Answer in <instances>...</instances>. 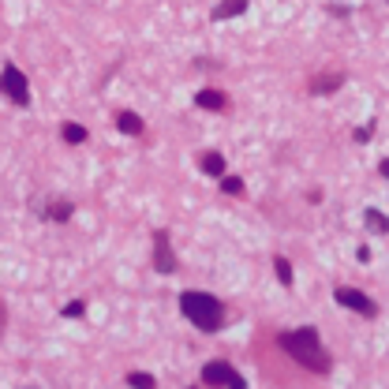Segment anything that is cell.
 Wrapping results in <instances>:
<instances>
[{"instance_id": "1", "label": "cell", "mask_w": 389, "mask_h": 389, "mask_svg": "<svg viewBox=\"0 0 389 389\" xmlns=\"http://www.w3.org/2000/svg\"><path fill=\"white\" fill-rule=\"evenodd\" d=\"M277 344H281V352L292 355V360L311 374H330L333 371V360H330L326 344H322V333L315 326H299V330L281 333Z\"/></svg>"}, {"instance_id": "2", "label": "cell", "mask_w": 389, "mask_h": 389, "mask_svg": "<svg viewBox=\"0 0 389 389\" xmlns=\"http://www.w3.org/2000/svg\"><path fill=\"white\" fill-rule=\"evenodd\" d=\"M180 315L202 333H218L225 326V304L210 292H180Z\"/></svg>"}, {"instance_id": "3", "label": "cell", "mask_w": 389, "mask_h": 389, "mask_svg": "<svg viewBox=\"0 0 389 389\" xmlns=\"http://www.w3.org/2000/svg\"><path fill=\"white\" fill-rule=\"evenodd\" d=\"M0 94L12 97L15 109H30V83L15 64H4V71H0Z\"/></svg>"}, {"instance_id": "4", "label": "cell", "mask_w": 389, "mask_h": 389, "mask_svg": "<svg viewBox=\"0 0 389 389\" xmlns=\"http://www.w3.org/2000/svg\"><path fill=\"white\" fill-rule=\"evenodd\" d=\"M202 386H229V389H247V378L225 360H210L202 367Z\"/></svg>"}, {"instance_id": "5", "label": "cell", "mask_w": 389, "mask_h": 389, "mask_svg": "<svg viewBox=\"0 0 389 389\" xmlns=\"http://www.w3.org/2000/svg\"><path fill=\"white\" fill-rule=\"evenodd\" d=\"M333 299H337L341 307H348V311H355V315H363V318H378V304L371 296H363L360 288H333Z\"/></svg>"}, {"instance_id": "6", "label": "cell", "mask_w": 389, "mask_h": 389, "mask_svg": "<svg viewBox=\"0 0 389 389\" xmlns=\"http://www.w3.org/2000/svg\"><path fill=\"white\" fill-rule=\"evenodd\" d=\"M154 269H157L161 277L176 274V255H172V240H169L165 229L154 232Z\"/></svg>"}, {"instance_id": "7", "label": "cell", "mask_w": 389, "mask_h": 389, "mask_svg": "<svg viewBox=\"0 0 389 389\" xmlns=\"http://www.w3.org/2000/svg\"><path fill=\"white\" fill-rule=\"evenodd\" d=\"M38 213H41L45 221H57V225H64V221H71L75 202H71V199H57V202H45V206H38Z\"/></svg>"}, {"instance_id": "8", "label": "cell", "mask_w": 389, "mask_h": 389, "mask_svg": "<svg viewBox=\"0 0 389 389\" xmlns=\"http://www.w3.org/2000/svg\"><path fill=\"white\" fill-rule=\"evenodd\" d=\"M194 105L206 109V113H225V109H229V97H225L221 90H213V86H206V90L194 94Z\"/></svg>"}, {"instance_id": "9", "label": "cell", "mask_w": 389, "mask_h": 389, "mask_svg": "<svg viewBox=\"0 0 389 389\" xmlns=\"http://www.w3.org/2000/svg\"><path fill=\"white\" fill-rule=\"evenodd\" d=\"M344 86V71H326L311 79V94H337Z\"/></svg>"}, {"instance_id": "10", "label": "cell", "mask_w": 389, "mask_h": 389, "mask_svg": "<svg viewBox=\"0 0 389 389\" xmlns=\"http://www.w3.org/2000/svg\"><path fill=\"white\" fill-rule=\"evenodd\" d=\"M116 132L120 135H143L146 132V124H143V116H135V113H116Z\"/></svg>"}, {"instance_id": "11", "label": "cell", "mask_w": 389, "mask_h": 389, "mask_svg": "<svg viewBox=\"0 0 389 389\" xmlns=\"http://www.w3.org/2000/svg\"><path fill=\"white\" fill-rule=\"evenodd\" d=\"M243 12H247V0H221V4L213 8V19L225 23V19H236V15H243Z\"/></svg>"}, {"instance_id": "12", "label": "cell", "mask_w": 389, "mask_h": 389, "mask_svg": "<svg viewBox=\"0 0 389 389\" xmlns=\"http://www.w3.org/2000/svg\"><path fill=\"white\" fill-rule=\"evenodd\" d=\"M60 135H64V143H71V146H83L86 139H90V135H86V127H83V124H71V120L60 127Z\"/></svg>"}, {"instance_id": "13", "label": "cell", "mask_w": 389, "mask_h": 389, "mask_svg": "<svg viewBox=\"0 0 389 389\" xmlns=\"http://www.w3.org/2000/svg\"><path fill=\"white\" fill-rule=\"evenodd\" d=\"M363 218H367V229H371V232H378V236H386V232H389V225H386V213H382V210H367Z\"/></svg>"}, {"instance_id": "14", "label": "cell", "mask_w": 389, "mask_h": 389, "mask_svg": "<svg viewBox=\"0 0 389 389\" xmlns=\"http://www.w3.org/2000/svg\"><path fill=\"white\" fill-rule=\"evenodd\" d=\"M225 169H229V165H225L221 154H206V157H202V172H210V176H225Z\"/></svg>"}, {"instance_id": "15", "label": "cell", "mask_w": 389, "mask_h": 389, "mask_svg": "<svg viewBox=\"0 0 389 389\" xmlns=\"http://www.w3.org/2000/svg\"><path fill=\"white\" fill-rule=\"evenodd\" d=\"M274 269H277V281H281V285L292 288V262H288L285 255H277V258H274Z\"/></svg>"}, {"instance_id": "16", "label": "cell", "mask_w": 389, "mask_h": 389, "mask_svg": "<svg viewBox=\"0 0 389 389\" xmlns=\"http://www.w3.org/2000/svg\"><path fill=\"white\" fill-rule=\"evenodd\" d=\"M124 382H127V386H139V389H154L157 378H154V374H146V371H132V374L124 378Z\"/></svg>"}, {"instance_id": "17", "label": "cell", "mask_w": 389, "mask_h": 389, "mask_svg": "<svg viewBox=\"0 0 389 389\" xmlns=\"http://www.w3.org/2000/svg\"><path fill=\"white\" fill-rule=\"evenodd\" d=\"M221 180V191L225 194H243V180L240 176H229V172H225V176H218Z\"/></svg>"}, {"instance_id": "18", "label": "cell", "mask_w": 389, "mask_h": 389, "mask_svg": "<svg viewBox=\"0 0 389 389\" xmlns=\"http://www.w3.org/2000/svg\"><path fill=\"white\" fill-rule=\"evenodd\" d=\"M60 315H64V318H83V315H86V304H83V299H71Z\"/></svg>"}, {"instance_id": "19", "label": "cell", "mask_w": 389, "mask_h": 389, "mask_svg": "<svg viewBox=\"0 0 389 389\" xmlns=\"http://www.w3.org/2000/svg\"><path fill=\"white\" fill-rule=\"evenodd\" d=\"M371 135H374V124H367V127L355 132V143H371Z\"/></svg>"}, {"instance_id": "20", "label": "cell", "mask_w": 389, "mask_h": 389, "mask_svg": "<svg viewBox=\"0 0 389 389\" xmlns=\"http://www.w3.org/2000/svg\"><path fill=\"white\" fill-rule=\"evenodd\" d=\"M4 330H8V307H4V299H0V337H4Z\"/></svg>"}]
</instances>
